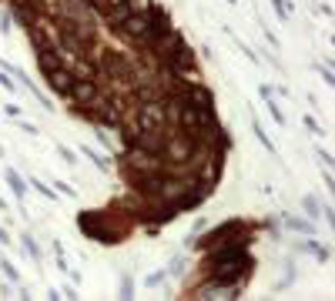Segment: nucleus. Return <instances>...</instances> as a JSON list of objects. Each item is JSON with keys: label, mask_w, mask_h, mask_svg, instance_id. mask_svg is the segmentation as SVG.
<instances>
[{"label": "nucleus", "mask_w": 335, "mask_h": 301, "mask_svg": "<svg viewBox=\"0 0 335 301\" xmlns=\"http://www.w3.org/2000/svg\"><path fill=\"white\" fill-rule=\"evenodd\" d=\"M94 97H97V80H94V77L74 80V87H71V101H74V104H91Z\"/></svg>", "instance_id": "nucleus-2"}, {"label": "nucleus", "mask_w": 335, "mask_h": 301, "mask_svg": "<svg viewBox=\"0 0 335 301\" xmlns=\"http://www.w3.org/2000/svg\"><path fill=\"white\" fill-rule=\"evenodd\" d=\"M7 181H10V184H14V191H17V194H24V191H27V188H24V184L17 181V174H14V171H7Z\"/></svg>", "instance_id": "nucleus-4"}, {"label": "nucleus", "mask_w": 335, "mask_h": 301, "mask_svg": "<svg viewBox=\"0 0 335 301\" xmlns=\"http://www.w3.org/2000/svg\"><path fill=\"white\" fill-rule=\"evenodd\" d=\"M0 241H7V231H0Z\"/></svg>", "instance_id": "nucleus-5"}, {"label": "nucleus", "mask_w": 335, "mask_h": 301, "mask_svg": "<svg viewBox=\"0 0 335 301\" xmlns=\"http://www.w3.org/2000/svg\"><path fill=\"white\" fill-rule=\"evenodd\" d=\"M44 77H47V84H50V91H54V94H61V97H71V87H74V80H77V74H74V71H67L64 64H61V67L47 71Z\"/></svg>", "instance_id": "nucleus-1"}, {"label": "nucleus", "mask_w": 335, "mask_h": 301, "mask_svg": "<svg viewBox=\"0 0 335 301\" xmlns=\"http://www.w3.org/2000/svg\"><path fill=\"white\" fill-rule=\"evenodd\" d=\"M238 231H241V221H228V224H221V228H215L211 234H205L201 248H218V245H225V238H232Z\"/></svg>", "instance_id": "nucleus-3"}]
</instances>
